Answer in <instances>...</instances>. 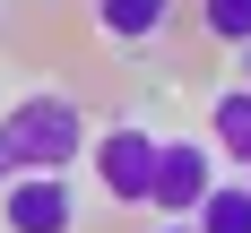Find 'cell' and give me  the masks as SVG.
<instances>
[{
  "label": "cell",
  "instance_id": "277c9868",
  "mask_svg": "<svg viewBox=\"0 0 251 233\" xmlns=\"http://www.w3.org/2000/svg\"><path fill=\"white\" fill-rule=\"evenodd\" d=\"M0 225L9 233H78L70 173H18V181H0Z\"/></svg>",
  "mask_w": 251,
  "mask_h": 233
},
{
  "label": "cell",
  "instance_id": "7a4b0ae2",
  "mask_svg": "<svg viewBox=\"0 0 251 233\" xmlns=\"http://www.w3.org/2000/svg\"><path fill=\"white\" fill-rule=\"evenodd\" d=\"M208 190H217V138H156V190H148V207L200 216Z\"/></svg>",
  "mask_w": 251,
  "mask_h": 233
},
{
  "label": "cell",
  "instance_id": "5b68a950",
  "mask_svg": "<svg viewBox=\"0 0 251 233\" xmlns=\"http://www.w3.org/2000/svg\"><path fill=\"white\" fill-rule=\"evenodd\" d=\"M96 26L113 43H156L174 26V0H96Z\"/></svg>",
  "mask_w": 251,
  "mask_h": 233
},
{
  "label": "cell",
  "instance_id": "8992f818",
  "mask_svg": "<svg viewBox=\"0 0 251 233\" xmlns=\"http://www.w3.org/2000/svg\"><path fill=\"white\" fill-rule=\"evenodd\" d=\"M208 138H217V155H234V164L251 173V78L208 104Z\"/></svg>",
  "mask_w": 251,
  "mask_h": 233
},
{
  "label": "cell",
  "instance_id": "3957f363",
  "mask_svg": "<svg viewBox=\"0 0 251 233\" xmlns=\"http://www.w3.org/2000/svg\"><path fill=\"white\" fill-rule=\"evenodd\" d=\"M87 164H96L113 207H148V190H156V129H104V138H87Z\"/></svg>",
  "mask_w": 251,
  "mask_h": 233
},
{
  "label": "cell",
  "instance_id": "ba28073f",
  "mask_svg": "<svg viewBox=\"0 0 251 233\" xmlns=\"http://www.w3.org/2000/svg\"><path fill=\"white\" fill-rule=\"evenodd\" d=\"M200 26H208V43H251V0H200Z\"/></svg>",
  "mask_w": 251,
  "mask_h": 233
},
{
  "label": "cell",
  "instance_id": "6da1fadb",
  "mask_svg": "<svg viewBox=\"0 0 251 233\" xmlns=\"http://www.w3.org/2000/svg\"><path fill=\"white\" fill-rule=\"evenodd\" d=\"M78 155H87V112H78V95L35 86V95H18L9 112H0V181H18V173H70Z\"/></svg>",
  "mask_w": 251,
  "mask_h": 233
},
{
  "label": "cell",
  "instance_id": "30bf717a",
  "mask_svg": "<svg viewBox=\"0 0 251 233\" xmlns=\"http://www.w3.org/2000/svg\"><path fill=\"white\" fill-rule=\"evenodd\" d=\"M243 78H251V43H243Z\"/></svg>",
  "mask_w": 251,
  "mask_h": 233
},
{
  "label": "cell",
  "instance_id": "52a82bcc",
  "mask_svg": "<svg viewBox=\"0 0 251 233\" xmlns=\"http://www.w3.org/2000/svg\"><path fill=\"white\" fill-rule=\"evenodd\" d=\"M191 225H200V233H251V181H217Z\"/></svg>",
  "mask_w": 251,
  "mask_h": 233
},
{
  "label": "cell",
  "instance_id": "9c48e42d",
  "mask_svg": "<svg viewBox=\"0 0 251 233\" xmlns=\"http://www.w3.org/2000/svg\"><path fill=\"white\" fill-rule=\"evenodd\" d=\"M156 233H200V225H191V216H165V225H156Z\"/></svg>",
  "mask_w": 251,
  "mask_h": 233
}]
</instances>
